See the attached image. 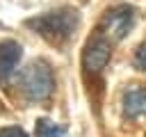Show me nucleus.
<instances>
[{"instance_id":"nucleus-5","label":"nucleus","mask_w":146,"mask_h":137,"mask_svg":"<svg viewBox=\"0 0 146 137\" xmlns=\"http://www.w3.org/2000/svg\"><path fill=\"white\" fill-rule=\"evenodd\" d=\"M21 55H23V48L21 43L7 39V41H0V80H9L21 62Z\"/></svg>"},{"instance_id":"nucleus-7","label":"nucleus","mask_w":146,"mask_h":137,"mask_svg":"<svg viewBox=\"0 0 146 137\" xmlns=\"http://www.w3.org/2000/svg\"><path fill=\"white\" fill-rule=\"evenodd\" d=\"M64 128L50 119H39L36 121V128H34V135L36 137H64Z\"/></svg>"},{"instance_id":"nucleus-4","label":"nucleus","mask_w":146,"mask_h":137,"mask_svg":"<svg viewBox=\"0 0 146 137\" xmlns=\"http://www.w3.org/2000/svg\"><path fill=\"white\" fill-rule=\"evenodd\" d=\"M112 57V43L107 39H103L100 34H94L84 48V55H82V62H84V68L91 71V73H98L105 68V64L110 62Z\"/></svg>"},{"instance_id":"nucleus-6","label":"nucleus","mask_w":146,"mask_h":137,"mask_svg":"<svg viewBox=\"0 0 146 137\" xmlns=\"http://www.w3.org/2000/svg\"><path fill=\"white\" fill-rule=\"evenodd\" d=\"M123 112L130 119H144L146 116V87H130L123 94Z\"/></svg>"},{"instance_id":"nucleus-3","label":"nucleus","mask_w":146,"mask_h":137,"mask_svg":"<svg viewBox=\"0 0 146 137\" xmlns=\"http://www.w3.org/2000/svg\"><path fill=\"white\" fill-rule=\"evenodd\" d=\"M132 23H135V9L132 7H116V9L107 11L100 18L96 34H100L103 39H107L114 46L116 41H121L128 34V30L132 27Z\"/></svg>"},{"instance_id":"nucleus-8","label":"nucleus","mask_w":146,"mask_h":137,"mask_svg":"<svg viewBox=\"0 0 146 137\" xmlns=\"http://www.w3.org/2000/svg\"><path fill=\"white\" fill-rule=\"evenodd\" d=\"M135 64H137L141 71H146V41L137 48V53H135Z\"/></svg>"},{"instance_id":"nucleus-1","label":"nucleus","mask_w":146,"mask_h":137,"mask_svg":"<svg viewBox=\"0 0 146 137\" xmlns=\"http://www.w3.org/2000/svg\"><path fill=\"white\" fill-rule=\"evenodd\" d=\"M78 23H80V16H78L75 9H57V11H48V14H41L36 18L27 21V25L34 27L50 43H64V41H68L73 37Z\"/></svg>"},{"instance_id":"nucleus-2","label":"nucleus","mask_w":146,"mask_h":137,"mask_svg":"<svg viewBox=\"0 0 146 137\" xmlns=\"http://www.w3.org/2000/svg\"><path fill=\"white\" fill-rule=\"evenodd\" d=\"M55 89V78L48 62L36 59L21 73V91L30 100H46Z\"/></svg>"},{"instance_id":"nucleus-9","label":"nucleus","mask_w":146,"mask_h":137,"mask_svg":"<svg viewBox=\"0 0 146 137\" xmlns=\"http://www.w3.org/2000/svg\"><path fill=\"white\" fill-rule=\"evenodd\" d=\"M0 137H27V135L21 128H16V126H7V128L0 130Z\"/></svg>"}]
</instances>
